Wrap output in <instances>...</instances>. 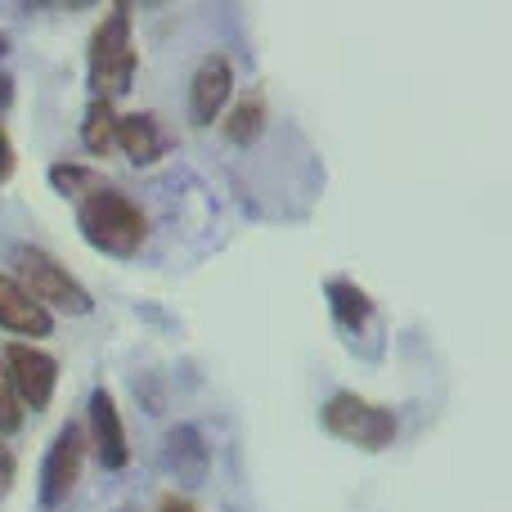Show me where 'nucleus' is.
Returning <instances> with one entry per match:
<instances>
[{
  "instance_id": "nucleus-16",
  "label": "nucleus",
  "mask_w": 512,
  "mask_h": 512,
  "mask_svg": "<svg viewBox=\"0 0 512 512\" xmlns=\"http://www.w3.org/2000/svg\"><path fill=\"white\" fill-rule=\"evenodd\" d=\"M14 477H18V459H14V450L5 445V436H0V495L14 490Z\"/></svg>"
},
{
  "instance_id": "nucleus-15",
  "label": "nucleus",
  "mask_w": 512,
  "mask_h": 512,
  "mask_svg": "<svg viewBox=\"0 0 512 512\" xmlns=\"http://www.w3.org/2000/svg\"><path fill=\"white\" fill-rule=\"evenodd\" d=\"M18 427H23V405H18V391H14V382H9L5 360H0V436L18 432Z\"/></svg>"
},
{
  "instance_id": "nucleus-4",
  "label": "nucleus",
  "mask_w": 512,
  "mask_h": 512,
  "mask_svg": "<svg viewBox=\"0 0 512 512\" xmlns=\"http://www.w3.org/2000/svg\"><path fill=\"white\" fill-rule=\"evenodd\" d=\"M14 261H18V283H23L27 292H32L36 301H41L45 310H63V315H90V292L81 288L77 279L68 274V265L54 261L45 248H32V243H23V248H14Z\"/></svg>"
},
{
  "instance_id": "nucleus-3",
  "label": "nucleus",
  "mask_w": 512,
  "mask_h": 512,
  "mask_svg": "<svg viewBox=\"0 0 512 512\" xmlns=\"http://www.w3.org/2000/svg\"><path fill=\"white\" fill-rule=\"evenodd\" d=\"M324 432L364 454H378L396 441V414L387 405L355 396V391H333L324 405Z\"/></svg>"
},
{
  "instance_id": "nucleus-17",
  "label": "nucleus",
  "mask_w": 512,
  "mask_h": 512,
  "mask_svg": "<svg viewBox=\"0 0 512 512\" xmlns=\"http://www.w3.org/2000/svg\"><path fill=\"white\" fill-rule=\"evenodd\" d=\"M158 512H198V504L185 495H176V490H167V495L158 499Z\"/></svg>"
},
{
  "instance_id": "nucleus-9",
  "label": "nucleus",
  "mask_w": 512,
  "mask_h": 512,
  "mask_svg": "<svg viewBox=\"0 0 512 512\" xmlns=\"http://www.w3.org/2000/svg\"><path fill=\"white\" fill-rule=\"evenodd\" d=\"M0 328L18 337H50L54 333V315L14 279L0 270Z\"/></svg>"
},
{
  "instance_id": "nucleus-19",
  "label": "nucleus",
  "mask_w": 512,
  "mask_h": 512,
  "mask_svg": "<svg viewBox=\"0 0 512 512\" xmlns=\"http://www.w3.org/2000/svg\"><path fill=\"white\" fill-rule=\"evenodd\" d=\"M9 104H14V77L0 72V108H9Z\"/></svg>"
},
{
  "instance_id": "nucleus-5",
  "label": "nucleus",
  "mask_w": 512,
  "mask_h": 512,
  "mask_svg": "<svg viewBox=\"0 0 512 512\" xmlns=\"http://www.w3.org/2000/svg\"><path fill=\"white\" fill-rule=\"evenodd\" d=\"M0 360H5L9 382H14V391H18V405L32 409V414H45L54 400V387H59V360L27 342H9Z\"/></svg>"
},
{
  "instance_id": "nucleus-8",
  "label": "nucleus",
  "mask_w": 512,
  "mask_h": 512,
  "mask_svg": "<svg viewBox=\"0 0 512 512\" xmlns=\"http://www.w3.org/2000/svg\"><path fill=\"white\" fill-rule=\"evenodd\" d=\"M234 95V68L225 54H207L203 63H198L194 81H189V113H194L198 126H212L216 117L225 113V104H230Z\"/></svg>"
},
{
  "instance_id": "nucleus-11",
  "label": "nucleus",
  "mask_w": 512,
  "mask_h": 512,
  "mask_svg": "<svg viewBox=\"0 0 512 512\" xmlns=\"http://www.w3.org/2000/svg\"><path fill=\"white\" fill-rule=\"evenodd\" d=\"M167 463L176 472V481L185 486H198L207 477V463H212V450L203 445V432L198 427H176L167 436Z\"/></svg>"
},
{
  "instance_id": "nucleus-18",
  "label": "nucleus",
  "mask_w": 512,
  "mask_h": 512,
  "mask_svg": "<svg viewBox=\"0 0 512 512\" xmlns=\"http://www.w3.org/2000/svg\"><path fill=\"white\" fill-rule=\"evenodd\" d=\"M14 176V144H9V135H5V126H0V185Z\"/></svg>"
},
{
  "instance_id": "nucleus-6",
  "label": "nucleus",
  "mask_w": 512,
  "mask_h": 512,
  "mask_svg": "<svg viewBox=\"0 0 512 512\" xmlns=\"http://www.w3.org/2000/svg\"><path fill=\"white\" fill-rule=\"evenodd\" d=\"M81 463H86V427L81 423H63L54 436L50 454L41 463V508L54 512L72 499L81 481Z\"/></svg>"
},
{
  "instance_id": "nucleus-13",
  "label": "nucleus",
  "mask_w": 512,
  "mask_h": 512,
  "mask_svg": "<svg viewBox=\"0 0 512 512\" xmlns=\"http://www.w3.org/2000/svg\"><path fill=\"white\" fill-rule=\"evenodd\" d=\"M261 131H265V95L261 90H252V95H243L239 104L230 108V117H225V140L230 144H252Z\"/></svg>"
},
{
  "instance_id": "nucleus-1",
  "label": "nucleus",
  "mask_w": 512,
  "mask_h": 512,
  "mask_svg": "<svg viewBox=\"0 0 512 512\" xmlns=\"http://www.w3.org/2000/svg\"><path fill=\"white\" fill-rule=\"evenodd\" d=\"M50 185L77 207L81 239L104 256H135L149 239V216L131 203L117 185H108L99 171L81 167V162H54Z\"/></svg>"
},
{
  "instance_id": "nucleus-2",
  "label": "nucleus",
  "mask_w": 512,
  "mask_h": 512,
  "mask_svg": "<svg viewBox=\"0 0 512 512\" xmlns=\"http://www.w3.org/2000/svg\"><path fill=\"white\" fill-rule=\"evenodd\" d=\"M135 63H140V54L131 45V5H113L90 36V90H95V99L113 104L117 95H126L135 81Z\"/></svg>"
},
{
  "instance_id": "nucleus-12",
  "label": "nucleus",
  "mask_w": 512,
  "mask_h": 512,
  "mask_svg": "<svg viewBox=\"0 0 512 512\" xmlns=\"http://www.w3.org/2000/svg\"><path fill=\"white\" fill-rule=\"evenodd\" d=\"M324 297H328V310H333V319L346 328V333H360V328L373 319L369 292H364L355 279H328L324 283Z\"/></svg>"
},
{
  "instance_id": "nucleus-10",
  "label": "nucleus",
  "mask_w": 512,
  "mask_h": 512,
  "mask_svg": "<svg viewBox=\"0 0 512 512\" xmlns=\"http://www.w3.org/2000/svg\"><path fill=\"white\" fill-rule=\"evenodd\" d=\"M117 149L135 162V167H153L167 153V135H162L153 113H126L117 117Z\"/></svg>"
},
{
  "instance_id": "nucleus-14",
  "label": "nucleus",
  "mask_w": 512,
  "mask_h": 512,
  "mask_svg": "<svg viewBox=\"0 0 512 512\" xmlns=\"http://www.w3.org/2000/svg\"><path fill=\"white\" fill-rule=\"evenodd\" d=\"M81 144H86L95 158H104V153L117 144V113L108 99H90L86 122H81Z\"/></svg>"
},
{
  "instance_id": "nucleus-20",
  "label": "nucleus",
  "mask_w": 512,
  "mask_h": 512,
  "mask_svg": "<svg viewBox=\"0 0 512 512\" xmlns=\"http://www.w3.org/2000/svg\"><path fill=\"white\" fill-rule=\"evenodd\" d=\"M5 54H9V36L0 32V59H5Z\"/></svg>"
},
{
  "instance_id": "nucleus-7",
  "label": "nucleus",
  "mask_w": 512,
  "mask_h": 512,
  "mask_svg": "<svg viewBox=\"0 0 512 512\" xmlns=\"http://www.w3.org/2000/svg\"><path fill=\"white\" fill-rule=\"evenodd\" d=\"M86 445L95 450L99 468L108 472H122L131 463V445H126V427H122V414H117V400L108 387H95L90 391V405H86Z\"/></svg>"
}]
</instances>
